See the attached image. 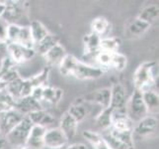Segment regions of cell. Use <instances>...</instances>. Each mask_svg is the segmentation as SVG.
I'll list each match as a JSON object with an SVG mask.
<instances>
[{"label":"cell","mask_w":159,"mask_h":149,"mask_svg":"<svg viewBox=\"0 0 159 149\" xmlns=\"http://www.w3.org/2000/svg\"><path fill=\"white\" fill-rule=\"evenodd\" d=\"M59 73L64 77H72L79 81L99 79L105 74V70L100 67L88 65L78 60L73 55L67 54L58 66Z\"/></svg>","instance_id":"6da1fadb"},{"label":"cell","mask_w":159,"mask_h":149,"mask_svg":"<svg viewBox=\"0 0 159 149\" xmlns=\"http://www.w3.org/2000/svg\"><path fill=\"white\" fill-rule=\"evenodd\" d=\"M158 81V68L155 61H147L140 64L134 74V84L136 91L144 92L155 91Z\"/></svg>","instance_id":"7a4b0ae2"},{"label":"cell","mask_w":159,"mask_h":149,"mask_svg":"<svg viewBox=\"0 0 159 149\" xmlns=\"http://www.w3.org/2000/svg\"><path fill=\"white\" fill-rule=\"evenodd\" d=\"M102 136L111 149H134L133 130H118L111 127Z\"/></svg>","instance_id":"3957f363"},{"label":"cell","mask_w":159,"mask_h":149,"mask_svg":"<svg viewBox=\"0 0 159 149\" xmlns=\"http://www.w3.org/2000/svg\"><path fill=\"white\" fill-rule=\"evenodd\" d=\"M125 110H127L129 118L133 123L139 122V120L148 115V112H147L143 98H142V93L140 92L134 90L133 95L125 103Z\"/></svg>","instance_id":"277c9868"},{"label":"cell","mask_w":159,"mask_h":149,"mask_svg":"<svg viewBox=\"0 0 159 149\" xmlns=\"http://www.w3.org/2000/svg\"><path fill=\"white\" fill-rule=\"evenodd\" d=\"M32 126L33 124L30 119L27 117H24L23 119L6 135L8 144L13 146L14 148L25 146Z\"/></svg>","instance_id":"5b68a950"},{"label":"cell","mask_w":159,"mask_h":149,"mask_svg":"<svg viewBox=\"0 0 159 149\" xmlns=\"http://www.w3.org/2000/svg\"><path fill=\"white\" fill-rule=\"evenodd\" d=\"M7 43H14L26 47L34 48L29 26H20L18 24H9L7 32Z\"/></svg>","instance_id":"8992f818"},{"label":"cell","mask_w":159,"mask_h":149,"mask_svg":"<svg viewBox=\"0 0 159 149\" xmlns=\"http://www.w3.org/2000/svg\"><path fill=\"white\" fill-rule=\"evenodd\" d=\"M8 57L15 64H23L35 57L36 51L34 48L26 47L14 43H7Z\"/></svg>","instance_id":"52a82bcc"},{"label":"cell","mask_w":159,"mask_h":149,"mask_svg":"<svg viewBox=\"0 0 159 149\" xmlns=\"http://www.w3.org/2000/svg\"><path fill=\"white\" fill-rule=\"evenodd\" d=\"M158 129V119L154 115H147L139 122L133 129V134L138 135L140 138H150L154 136Z\"/></svg>","instance_id":"ba28073f"},{"label":"cell","mask_w":159,"mask_h":149,"mask_svg":"<svg viewBox=\"0 0 159 149\" xmlns=\"http://www.w3.org/2000/svg\"><path fill=\"white\" fill-rule=\"evenodd\" d=\"M4 3L5 9L1 18L8 24H16L24 16L27 5L23 1H4Z\"/></svg>","instance_id":"9c48e42d"},{"label":"cell","mask_w":159,"mask_h":149,"mask_svg":"<svg viewBox=\"0 0 159 149\" xmlns=\"http://www.w3.org/2000/svg\"><path fill=\"white\" fill-rule=\"evenodd\" d=\"M150 27L151 26L145 23V22L141 21L138 17H134L129 19L125 22L124 28V34L127 39L129 40L139 39V38L142 37L149 30Z\"/></svg>","instance_id":"30bf717a"},{"label":"cell","mask_w":159,"mask_h":149,"mask_svg":"<svg viewBox=\"0 0 159 149\" xmlns=\"http://www.w3.org/2000/svg\"><path fill=\"white\" fill-rule=\"evenodd\" d=\"M68 139L58 127L47 129L43 136V146L50 149H60L66 146Z\"/></svg>","instance_id":"8fae6325"},{"label":"cell","mask_w":159,"mask_h":149,"mask_svg":"<svg viewBox=\"0 0 159 149\" xmlns=\"http://www.w3.org/2000/svg\"><path fill=\"white\" fill-rule=\"evenodd\" d=\"M24 115L17 112L15 108L0 114V132L7 135L20 121L23 119Z\"/></svg>","instance_id":"7c38bea8"},{"label":"cell","mask_w":159,"mask_h":149,"mask_svg":"<svg viewBox=\"0 0 159 149\" xmlns=\"http://www.w3.org/2000/svg\"><path fill=\"white\" fill-rule=\"evenodd\" d=\"M125 103H127V91H125V87L116 82L111 87V103H110V107L113 109L118 108H124L125 107Z\"/></svg>","instance_id":"4fadbf2b"},{"label":"cell","mask_w":159,"mask_h":149,"mask_svg":"<svg viewBox=\"0 0 159 149\" xmlns=\"http://www.w3.org/2000/svg\"><path fill=\"white\" fill-rule=\"evenodd\" d=\"M15 109L19 112L21 114H23L24 117H27L29 113L36 112V110L43 109L42 107V103L33 97L32 96L22 97L18 101H16Z\"/></svg>","instance_id":"5bb4252c"},{"label":"cell","mask_w":159,"mask_h":149,"mask_svg":"<svg viewBox=\"0 0 159 149\" xmlns=\"http://www.w3.org/2000/svg\"><path fill=\"white\" fill-rule=\"evenodd\" d=\"M46 131L47 128L43 126L33 125L25 146L29 149H42L43 147V136Z\"/></svg>","instance_id":"9a60e30c"},{"label":"cell","mask_w":159,"mask_h":149,"mask_svg":"<svg viewBox=\"0 0 159 149\" xmlns=\"http://www.w3.org/2000/svg\"><path fill=\"white\" fill-rule=\"evenodd\" d=\"M78 124L79 123L77 121L66 112H64L61 117V119L59 121L58 128L63 132L64 135L66 136V138L69 140V139H72L76 135V133H77Z\"/></svg>","instance_id":"2e32d148"},{"label":"cell","mask_w":159,"mask_h":149,"mask_svg":"<svg viewBox=\"0 0 159 149\" xmlns=\"http://www.w3.org/2000/svg\"><path fill=\"white\" fill-rule=\"evenodd\" d=\"M66 55L67 53L65 51V49L58 43L47 54L43 55V57H45V60L48 66H57L58 67Z\"/></svg>","instance_id":"e0dca14e"},{"label":"cell","mask_w":159,"mask_h":149,"mask_svg":"<svg viewBox=\"0 0 159 149\" xmlns=\"http://www.w3.org/2000/svg\"><path fill=\"white\" fill-rule=\"evenodd\" d=\"M63 96V91L58 87H48L45 86L43 87V93H42V101L45 102L52 106H56L60 101H61Z\"/></svg>","instance_id":"ac0fdd59"},{"label":"cell","mask_w":159,"mask_h":149,"mask_svg":"<svg viewBox=\"0 0 159 149\" xmlns=\"http://www.w3.org/2000/svg\"><path fill=\"white\" fill-rule=\"evenodd\" d=\"M87 101L99 104L103 109L109 107L111 103V87H103V89L96 91L95 92L91 93L89 99Z\"/></svg>","instance_id":"d6986e66"},{"label":"cell","mask_w":159,"mask_h":149,"mask_svg":"<svg viewBox=\"0 0 159 149\" xmlns=\"http://www.w3.org/2000/svg\"><path fill=\"white\" fill-rule=\"evenodd\" d=\"M100 42L101 37L94 34V33H89L84 36L83 38V46H84V55L89 56V55H95L100 51Z\"/></svg>","instance_id":"ffe728a7"},{"label":"cell","mask_w":159,"mask_h":149,"mask_svg":"<svg viewBox=\"0 0 159 149\" xmlns=\"http://www.w3.org/2000/svg\"><path fill=\"white\" fill-rule=\"evenodd\" d=\"M27 117L30 119L33 125H40L43 126V127L47 128V125L52 123L54 121L53 117L47 112L45 109H40V110H36V112H33L27 115Z\"/></svg>","instance_id":"44dd1931"},{"label":"cell","mask_w":159,"mask_h":149,"mask_svg":"<svg viewBox=\"0 0 159 149\" xmlns=\"http://www.w3.org/2000/svg\"><path fill=\"white\" fill-rule=\"evenodd\" d=\"M110 30H111V24L105 17L99 16L91 22V32L101 38H105Z\"/></svg>","instance_id":"7402d4cb"},{"label":"cell","mask_w":159,"mask_h":149,"mask_svg":"<svg viewBox=\"0 0 159 149\" xmlns=\"http://www.w3.org/2000/svg\"><path fill=\"white\" fill-rule=\"evenodd\" d=\"M142 93V98H143L144 104L147 108V112L151 114L158 113V107H159V96L158 92L156 91H147Z\"/></svg>","instance_id":"603a6c76"},{"label":"cell","mask_w":159,"mask_h":149,"mask_svg":"<svg viewBox=\"0 0 159 149\" xmlns=\"http://www.w3.org/2000/svg\"><path fill=\"white\" fill-rule=\"evenodd\" d=\"M29 29H30L32 40H33V42H34V47L39 42H41L43 38L48 34V33H50L48 31V29L46 28V26L43 25L42 22H40L39 20L32 21L30 23Z\"/></svg>","instance_id":"cb8c5ba5"},{"label":"cell","mask_w":159,"mask_h":149,"mask_svg":"<svg viewBox=\"0 0 159 149\" xmlns=\"http://www.w3.org/2000/svg\"><path fill=\"white\" fill-rule=\"evenodd\" d=\"M158 16H159L158 6L155 4H151V5H147V6H145L140 11L139 14L138 15V18L151 26L152 24L157 22Z\"/></svg>","instance_id":"d4e9b609"},{"label":"cell","mask_w":159,"mask_h":149,"mask_svg":"<svg viewBox=\"0 0 159 149\" xmlns=\"http://www.w3.org/2000/svg\"><path fill=\"white\" fill-rule=\"evenodd\" d=\"M82 135L92 145L93 149H111L99 132L85 130L83 131Z\"/></svg>","instance_id":"484cf974"},{"label":"cell","mask_w":159,"mask_h":149,"mask_svg":"<svg viewBox=\"0 0 159 149\" xmlns=\"http://www.w3.org/2000/svg\"><path fill=\"white\" fill-rule=\"evenodd\" d=\"M58 43H59V38L57 35H52L51 33H48L41 42H39L37 45H35L34 49H35L36 53L38 52L39 54L43 56V55L47 54L52 48L57 45Z\"/></svg>","instance_id":"4316f807"},{"label":"cell","mask_w":159,"mask_h":149,"mask_svg":"<svg viewBox=\"0 0 159 149\" xmlns=\"http://www.w3.org/2000/svg\"><path fill=\"white\" fill-rule=\"evenodd\" d=\"M112 112L113 109L111 107H107L103 109L102 112L95 117L96 124L99 128L107 131L112 127Z\"/></svg>","instance_id":"83f0119b"},{"label":"cell","mask_w":159,"mask_h":149,"mask_svg":"<svg viewBox=\"0 0 159 149\" xmlns=\"http://www.w3.org/2000/svg\"><path fill=\"white\" fill-rule=\"evenodd\" d=\"M16 101L6 91L5 87L0 89V114L15 108Z\"/></svg>","instance_id":"f1b7e54d"},{"label":"cell","mask_w":159,"mask_h":149,"mask_svg":"<svg viewBox=\"0 0 159 149\" xmlns=\"http://www.w3.org/2000/svg\"><path fill=\"white\" fill-rule=\"evenodd\" d=\"M120 46V40L116 37H105L101 38L100 51L108 53H117Z\"/></svg>","instance_id":"f546056e"},{"label":"cell","mask_w":159,"mask_h":149,"mask_svg":"<svg viewBox=\"0 0 159 149\" xmlns=\"http://www.w3.org/2000/svg\"><path fill=\"white\" fill-rule=\"evenodd\" d=\"M67 112L79 123L80 121H82L86 117L87 109H86V107H84V106L81 102H76L69 107Z\"/></svg>","instance_id":"4dcf8cb0"},{"label":"cell","mask_w":159,"mask_h":149,"mask_svg":"<svg viewBox=\"0 0 159 149\" xmlns=\"http://www.w3.org/2000/svg\"><path fill=\"white\" fill-rule=\"evenodd\" d=\"M128 64V59L125 55L120 54L119 52L113 53L111 57V62H110V67L114 70H116L118 72H120L125 70V68L127 67Z\"/></svg>","instance_id":"1f68e13d"},{"label":"cell","mask_w":159,"mask_h":149,"mask_svg":"<svg viewBox=\"0 0 159 149\" xmlns=\"http://www.w3.org/2000/svg\"><path fill=\"white\" fill-rule=\"evenodd\" d=\"M50 67H47L43 70H42L39 74H37L35 76H33L32 78H29L33 87H45L47 82H48V75H50Z\"/></svg>","instance_id":"d6a6232c"},{"label":"cell","mask_w":159,"mask_h":149,"mask_svg":"<svg viewBox=\"0 0 159 149\" xmlns=\"http://www.w3.org/2000/svg\"><path fill=\"white\" fill-rule=\"evenodd\" d=\"M8 26H9V24L6 21L2 18H0V42L7 43Z\"/></svg>","instance_id":"836d02e7"},{"label":"cell","mask_w":159,"mask_h":149,"mask_svg":"<svg viewBox=\"0 0 159 149\" xmlns=\"http://www.w3.org/2000/svg\"><path fill=\"white\" fill-rule=\"evenodd\" d=\"M8 58V49L7 43L0 42V68L3 64V62Z\"/></svg>","instance_id":"e575fe53"},{"label":"cell","mask_w":159,"mask_h":149,"mask_svg":"<svg viewBox=\"0 0 159 149\" xmlns=\"http://www.w3.org/2000/svg\"><path fill=\"white\" fill-rule=\"evenodd\" d=\"M8 144V141L6 139V135L2 134L1 132H0V149H6Z\"/></svg>","instance_id":"d590c367"},{"label":"cell","mask_w":159,"mask_h":149,"mask_svg":"<svg viewBox=\"0 0 159 149\" xmlns=\"http://www.w3.org/2000/svg\"><path fill=\"white\" fill-rule=\"evenodd\" d=\"M66 149H87V146L83 143H74V144L66 146Z\"/></svg>","instance_id":"8d00e7d4"},{"label":"cell","mask_w":159,"mask_h":149,"mask_svg":"<svg viewBox=\"0 0 159 149\" xmlns=\"http://www.w3.org/2000/svg\"><path fill=\"white\" fill-rule=\"evenodd\" d=\"M4 9H5V3H4V1H0V18L2 17Z\"/></svg>","instance_id":"74e56055"},{"label":"cell","mask_w":159,"mask_h":149,"mask_svg":"<svg viewBox=\"0 0 159 149\" xmlns=\"http://www.w3.org/2000/svg\"><path fill=\"white\" fill-rule=\"evenodd\" d=\"M13 149H29L28 147H26V146H21V147H15Z\"/></svg>","instance_id":"f35d334b"}]
</instances>
